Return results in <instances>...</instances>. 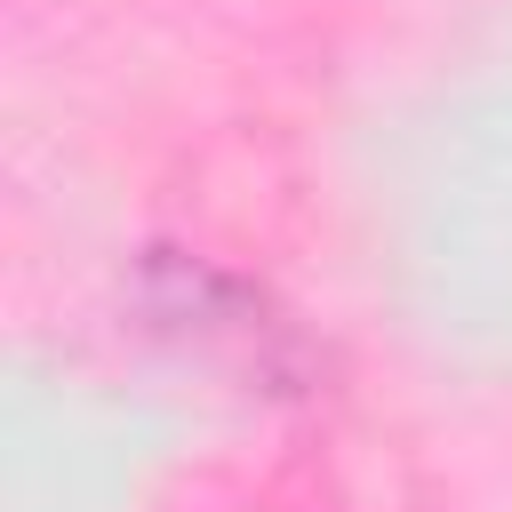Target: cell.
Wrapping results in <instances>:
<instances>
[{
	"mask_svg": "<svg viewBox=\"0 0 512 512\" xmlns=\"http://www.w3.org/2000/svg\"><path fill=\"white\" fill-rule=\"evenodd\" d=\"M144 312H152V328H168L200 352H232L256 376H288V360H296V336L264 312V296L240 288L232 272L192 264V256H152L144 264Z\"/></svg>",
	"mask_w": 512,
	"mask_h": 512,
	"instance_id": "cell-1",
	"label": "cell"
}]
</instances>
